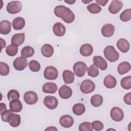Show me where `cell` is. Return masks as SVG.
Instances as JSON below:
<instances>
[{
	"label": "cell",
	"mask_w": 131,
	"mask_h": 131,
	"mask_svg": "<svg viewBox=\"0 0 131 131\" xmlns=\"http://www.w3.org/2000/svg\"><path fill=\"white\" fill-rule=\"evenodd\" d=\"M104 55L105 58L111 62L116 61L119 58V53L112 46H107L103 51Z\"/></svg>",
	"instance_id": "2"
},
{
	"label": "cell",
	"mask_w": 131,
	"mask_h": 131,
	"mask_svg": "<svg viewBox=\"0 0 131 131\" xmlns=\"http://www.w3.org/2000/svg\"><path fill=\"white\" fill-rule=\"evenodd\" d=\"M19 92L15 90H10L7 94V98L10 101L15 99H19Z\"/></svg>",
	"instance_id": "39"
},
{
	"label": "cell",
	"mask_w": 131,
	"mask_h": 131,
	"mask_svg": "<svg viewBox=\"0 0 131 131\" xmlns=\"http://www.w3.org/2000/svg\"><path fill=\"white\" fill-rule=\"evenodd\" d=\"M93 130L92 123L89 122H84L79 126V131H92Z\"/></svg>",
	"instance_id": "40"
},
{
	"label": "cell",
	"mask_w": 131,
	"mask_h": 131,
	"mask_svg": "<svg viewBox=\"0 0 131 131\" xmlns=\"http://www.w3.org/2000/svg\"><path fill=\"white\" fill-rule=\"evenodd\" d=\"M62 77L64 82L66 84H71L73 83L75 79L74 73L68 70H64L63 72Z\"/></svg>",
	"instance_id": "28"
},
{
	"label": "cell",
	"mask_w": 131,
	"mask_h": 131,
	"mask_svg": "<svg viewBox=\"0 0 131 131\" xmlns=\"http://www.w3.org/2000/svg\"><path fill=\"white\" fill-rule=\"evenodd\" d=\"M54 13L57 17L61 18L66 23H71L75 19L74 13L64 5L56 6L54 10Z\"/></svg>",
	"instance_id": "1"
},
{
	"label": "cell",
	"mask_w": 131,
	"mask_h": 131,
	"mask_svg": "<svg viewBox=\"0 0 131 131\" xmlns=\"http://www.w3.org/2000/svg\"><path fill=\"white\" fill-rule=\"evenodd\" d=\"M123 4L121 1L113 0L108 7V11L111 13L115 14L121 10Z\"/></svg>",
	"instance_id": "13"
},
{
	"label": "cell",
	"mask_w": 131,
	"mask_h": 131,
	"mask_svg": "<svg viewBox=\"0 0 131 131\" xmlns=\"http://www.w3.org/2000/svg\"><path fill=\"white\" fill-rule=\"evenodd\" d=\"M20 116L18 114L12 113L9 117L8 122L12 127H16L20 125Z\"/></svg>",
	"instance_id": "25"
},
{
	"label": "cell",
	"mask_w": 131,
	"mask_h": 131,
	"mask_svg": "<svg viewBox=\"0 0 131 131\" xmlns=\"http://www.w3.org/2000/svg\"><path fill=\"white\" fill-rule=\"evenodd\" d=\"M25 39V35L24 33H16L14 34L11 39V43L12 45L19 46L21 45Z\"/></svg>",
	"instance_id": "17"
},
{
	"label": "cell",
	"mask_w": 131,
	"mask_h": 131,
	"mask_svg": "<svg viewBox=\"0 0 131 131\" xmlns=\"http://www.w3.org/2000/svg\"><path fill=\"white\" fill-rule=\"evenodd\" d=\"M66 27L61 23H56L53 27V32L54 34L57 36H63L66 33Z\"/></svg>",
	"instance_id": "16"
},
{
	"label": "cell",
	"mask_w": 131,
	"mask_h": 131,
	"mask_svg": "<svg viewBox=\"0 0 131 131\" xmlns=\"http://www.w3.org/2000/svg\"><path fill=\"white\" fill-rule=\"evenodd\" d=\"M29 68L31 71L33 72H37L40 69V64L36 60H32L29 63Z\"/></svg>",
	"instance_id": "37"
},
{
	"label": "cell",
	"mask_w": 131,
	"mask_h": 131,
	"mask_svg": "<svg viewBox=\"0 0 131 131\" xmlns=\"http://www.w3.org/2000/svg\"><path fill=\"white\" fill-rule=\"evenodd\" d=\"M95 2L97 3V4H100L102 6H105L106 3L108 2V1H102V0H95Z\"/></svg>",
	"instance_id": "44"
},
{
	"label": "cell",
	"mask_w": 131,
	"mask_h": 131,
	"mask_svg": "<svg viewBox=\"0 0 131 131\" xmlns=\"http://www.w3.org/2000/svg\"><path fill=\"white\" fill-rule=\"evenodd\" d=\"M123 100L126 104L128 105L131 104V93L130 92L124 95L123 97Z\"/></svg>",
	"instance_id": "43"
},
{
	"label": "cell",
	"mask_w": 131,
	"mask_h": 131,
	"mask_svg": "<svg viewBox=\"0 0 131 131\" xmlns=\"http://www.w3.org/2000/svg\"><path fill=\"white\" fill-rule=\"evenodd\" d=\"M88 10L92 14H97L101 10V7L97 3H92L87 6Z\"/></svg>",
	"instance_id": "33"
},
{
	"label": "cell",
	"mask_w": 131,
	"mask_h": 131,
	"mask_svg": "<svg viewBox=\"0 0 131 131\" xmlns=\"http://www.w3.org/2000/svg\"><path fill=\"white\" fill-rule=\"evenodd\" d=\"M13 113V112H12L10 110H7L5 111H4L3 113H2L1 114V119L4 122H8V119L10 115Z\"/></svg>",
	"instance_id": "42"
},
{
	"label": "cell",
	"mask_w": 131,
	"mask_h": 131,
	"mask_svg": "<svg viewBox=\"0 0 131 131\" xmlns=\"http://www.w3.org/2000/svg\"><path fill=\"white\" fill-rule=\"evenodd\" d=\"M101 34L105 37H110L115 32V27L111 24H105L101 28Z\"/></svg>",
	"instance_id": "15"
},
{
	"label": "cell",
	"mask_w": 131,
	"mask_h": 131,
	"mask_svg": "<svg viewBox=\"0 0 131 131\" xmlns=\"http://www.w3.org/2000/svg\"><path fill=\"white\" fill-rule=\"evenodd\" d=\"M1 40V49H2L3 48H5L6 47V41L5 40H4L3 38H1L0 39Z\"/></svg>",
	"instance_id": "46"
},
{
	"label": "cell",
	"mask_w": 131,
	"mask_h": 131,
	"mask_svg": "<svg viewBox=\"0 0 131 131\" xmlns=\"http://www.w3.org/2000/svg\"><path fill=\"white\" fill-rule=\"evenodd\" d=\"M21 57L27 58L32 57L34 54V49L29 46H25L21 50Z\"/></svg>",
	"instance_id": "29"
},
{
	"label": "cell",
	"mask_w": 131,
	"mask_h": 131,
	"mask_svg": "<svg viewBox=\"0 0 131 131\" xmlns=\"http://www.w3.org/2000/svg\"><path fill=\"white\" fill-rule=\"evenodd\" d=\"M41 53L45 57H50L54 53L53 47L50 44H45L41 48Z\"/></svg>",
	"instance_id": "23"
},
{
	"label": "cell",
	"mask_w": 131,
	"mask_h": 131,
	"mask_svg": "<svg viewBox=\"0 0 131 131\" xmlns=\"http://www.w3.org/2000/svg\"><path fill=\"white\" fill-rule=\"evenodd\" d=\"M58 75L57 69L53 66L47 67L43 71L44 77L50 80H55Z\"/></svg>",
	"instance_id": "6"
},
{
	"label": "cell",
	"mask_w": 131,
	"mask_h": 131,
	"mask_svg": "<svg viewBox=\"0 0 131 131\" xmlns=\"http://www.w3.org/2000/svg\"><path fill=\"white\" fill-rule=\"evenodd\" d=\"M58 94L60 97L62 99H68L70 98L72 95V90L70 87L64 84L59 89Z\"/></svg>",
	"instance_id": "14"
},
{
	"label": "cell",
	"mask_w": 131,
	"mask_h": 131,
	"mask_svg": "<svg viewBox=\"0 0 131 131\" xmlns=\"http://www.w3.org/2000/svg\"><path fill=\"white\" fill-rule=\"evenodd\" d=\"M43 93L48 94H54L58 90L57 85L54 82H48L45 83L42 88Z\"/></svg>",
	"instance_id": "18"
},
{
	"label": "cell",
	"mask_w": 131,
	"mask_h": 131,
	"mask_svg": "<svg viewBox=\"0 0 131 131\" xmlns=\"http://www.w3.org/2000/svg\"><path fill=\"white\" fill-rule=\"evenodd\" d=\"M0 105H1V114L4 111L7 110V106L5 103H2V102L1 103Z\"/></svg>",
	"instance_id": "45"
},
{
	"label": "cell",
	"mask_w": 131,
	"mask_h": 131,
	"mask_svg": "<svg viewBox=\"0 0 131 131\" xmlns=\"http://www.w3.org/2000/svg\"><path fill=\"white\" fill-rule=\"evenodd\" d=\"M120 84L122 88L125 90L131 89V76H127L121 79Z\"/></svg>",
	"instance_id": "32"
},
{
	"label": "cell",
	"mask_w": 131,
	"mask_h": 131,
	"mask_svg": "<svg viewBox=\"0 0 131 131\" xmlns=\"http://www.w3.org/2000/svg\"><path fill=\"white\" fill-rule=\"evenodd\" d=\"M93 48L91 45L89 43H85L82 45L79 50L80 54L83 56H89L93 53Z\"/></svg>",
	"instance_id": "22"
},
{
	"label": "cell",
	"mask_w": 131,
	"mask_h": 131,
	"mask_svg": "<svg viewBox=\"0 0 131 131\" xmlns=\"http://www.w3.org/2000/svg\"><path fill=\"white\" fill-rule=\"evenodd\" d=\"M10 110L15 113L20 112L23 109V105L19 99H15L10 101L9 103Z\"/></svg>",
	"instance_id": "24"
},
{
	"label": "cell",
	"mask_w": 131,
	"mask_h": 131,
	"mask_svg": "<svg viewBox=\"0 0 131 131\" xmlns=\"http://www.w3.org/2000/svg\"><path fill=\"white\" fill-rule=\"evenodd\" d=\"M93 129L97 131H100L103 129L104 127L103 124L100 121L96 120L92 122V123Z\"/></svg>",
	"instance_id": "41"
},
{
	"label": "cell",
	"mask_w": 131,
	"mask_h": 131,
	"mask_svg": "<svg viewBox=\"0 0 131 131\" xmlns=\"http://www.w3.org/2000/svg\"><path fill=\"white\" fill-rule=\"evenodd\" d=\"M64 2L65 3H68L70 5H72L73 4H74L75 2V1H64Z\"/></svg>",
	"instance_id": "48"
},
{
	"label": "cell",
	"mask_w": 131,
	"mask_h": 131,
	"mask_svg": "<svg viewBox=\"0 0 131 131\" xmlns=\"http://www.w3.org/2000/svg\"><path fill=\"white\" fill-rule=\"evenodd\" d=\"M111 118L115 121H121L124 118V113L123 111L118 107H114L110 112Z\"/></svg>",
	"instance_id": "9"
},
{
	"label": "cell",
	"mask_w": 131,
	"mask_h": 131,
	"mask_svg": "<svg viewBox=\"0 0 131 131\" xmlns=\"http://www.w3.org/2000/svg\"><path fill=\"white\" fill-rule=\"evenodd\" d=\"M120 19L124 22H126L131 19V9H127L123 11L120 15Z\"/></svg>",
	"instance_id": "36"
},
{
	"label": "cell",
	"mask_w": 131,
	"mask_h": 131,
	"mask_svg": "<svg viewBox=\"0 0 131 131\" xmlns=\"http://www.w3.org/2000/svg\"><path fill=\"white\" fill-rule=\"evenodd\" d=\"M103 84L108 89L114 88L117 85V80L111 75H107L104 79Z\"/></svg>",
	"instance_id": "20"
},
{
	"label": "cell",
	"mask_w": 131,
	"mask_h": 131,
	"mask_svg": "<svg viewBox=\"0 0 131 131\" xmlns=\"http://www.w3.org/2000/svg\"><path fill=\"white\" fill-rule=\"evenodd\" d=\"M74 119L69 115L62 116L59 119V123L60 125L64 128H69L74 124Z\"/></svg>",
	"instance_id": "12"
},
{
	"label": "cell",
	"mask_w": 131,
	"mask_h": 131,
	"mask_svg": "<svg viewBox=\"0 0 131 131\" xmlns=\"http://www.w3.org/2000/svg\"><path fill=\"white\" fill-rule=\"evenodd\" d=\"M117 48L122 53H126L129 49V43L124 38H120L117 42Z\"/></svg>",
	"instance_id": "19"
},
{
	"label": "cell",
	"mask_w": 131,
	"mask_h": 131,
	"mask_svg": "<svg viewBox=\"0 0 131 131\" xmlns=\"http://www.w3.org/2000/svg\"><path fill=\"white\" fill-rule=\"evenodd\" d=\"M103 101L102 96L99 94L94 95L91 98V103L94 107H99L101 105Z\"/></svg>",
	"instance_id": "30"
},
{
	"label": "cell",
	"mask_w": 131,
	"mask_h": 131,
	"mask_svg": "<svg viewBox=\"0 0 131 131\" xmlns=\"http://www.w3.org/2000/svg\"><path fill=\"white\" fill-rule=\"evenodd\" d=\"M88 74L89 76L92 77H97L99 73L98 68L93 63L88 68Z\"/></svg>",
	"instance_id": "35"
},
{
	"label": "cell",
	"mask_w": 131,
	"mask_h": 131,
	"mask_svg": "<svg viewBox=\"0 0 131 131\" xmlns=\"http://www.w3.org/2000/svg\"><path fill=\"white\" fill-rule=\"evenodd\" d=\"M13 65L15 70L23 71L28 66V61L23 57H18L14 60Z\"/></svg>",
	"instance_id": "10"
},
{
	"label": "cell",
	"mask_w": 131,
	"mask_h": 131,
	"mask_svg": "<svg viewBox=\"0 0 131 131\" xmlns=\"http://www.w3.org/2000/svg\"><path fill=\"white\" fill-rule=\"evenodd\" d=\"M10 72L9 66L5 62H0V74L2 76H7Z\"/></svg>",
	"instance_id": "38"
},
{
	"label": "cell",
	"mask_w": 131,
	"mask_h": 131,
	"mask_svg": "<svg viewBox=\"0 0 131 131\" xmlns=\"http://www.w3.org/2000/svg\"><path fill=\"white\" fill-rule=\"evenodd\" d=\"M22 4L19 1H12L8 3L6 10L10 14H16L20 12L22 9Z\"/></svg>",
	"instance_id": "5"
},
{
	"label": "cell",
	"mask_w": 131,
	"mask_h": 131,
	"mask_svg": "<svg viewBox=\"0 0 131 131\" xmlns=\"http://www.w3.org/2000/svg\"><path fill=\"white\" fill-rule=\"evenodd\" d=\"M130 64L128 62L123 61L121 62L117 67V71L120 75H123L128 72L130 70Z\"/></svg>",
	"instance_id": "26"
},
{
	"label": "cell",
	"mask_w": 131,
	"mask_h": 131,
	"mask_svg": "<svg viewBox=\"0 0 131 131\" xmlns=\"http://www.w3.org/2000/svg\"><path fill=\"white\" fill-rule=\"evenodd\" d=\"M85 111L84 105L82 103H76L74 104L72 107V111L73 113L77 116L82 115Z\"/></svg>",
	"instance_id": "31"
},
{
	"label": "cell",
	"mask_w": 131,
	"mask_h": 131,
	"mask_svg": "<svg viewBox=\"0 0 131 131\" xmlns=\"http://www.w3.org/2000/svg\"><path fill=\"white\" fill-rule=\"evenodd\" d=\"M23 98L25 102L29 105L35 104L38 100L37 94L33 91L26 92L24 95Z\"/></svg>",
	"instance_id": "7"
},
{
	"label": "cell",
	"mask_w": 131,
	"mask_h": 131,
	"mask_svg": "<svg viewBox=\"0 0 131 131\" xmlns=\"http://www.w3.org/2000/svg\"><path fill=\"white\" fill-rule=\"evenodd\" d=\"M45 130H57V128H55V127H54V126H50V127H49L47 128Z\"/></svg>",
	"instance_id": "47"
},
{
	"label": "cell",
	"mask_w": 131,
	"mask_h": 131,
	"mask_svg": "<svg viewBox=\"0 0 131 131\" xmlns=\"http://www.w3.org/2000/svg\"><path fill=\"white\" fill-rule=\"evenodd\" d=\"M80 89L83 93L89 94L95 90V84L90 79H86L81 83Z\"/></svg>",
	"instance_id": "4"
},
{
	"label": "cell",
	"mask_w": 131,
	"mask_h": 131,
	"mask_svg": "<svg viewBox=\"0 0 131 131\" xmlns=\"http://www.w3.org/2000/svg\"><path fill=\"white\" fill-rule=\"evenodd\" d=\"M25 26V20L21 17H17L15 18L12 21V26L14 30H18L24 28Z\"/></svg>",
	"instance_id": "27"
},
{
	"label": "cell",
	"mask_w": 131,
	"mask_h": 131,
	"mask_svg": "<svg viewBox=\"0 0 131 131\" xmlns=\"http://www.w3.org/2000/svg\"><path fill=\"white\" fill-rule=\"evenodd\" d=\"M93 61L94 64L102 71L105 70L107 68V63L104 58L100 56H95L93 57Z\"/></svg>",
	"instance_id": "11"
},
{
	"label": "cell",
	"mask_w": 131,
	"mask_h": 131,
	"mask_svg": "<svg viewBox=\"0 0 131 131\" xmlns=\"http://www.w3.org/2000/svg\"><path fill=\"white\" fill-rule=\"evenodd\" d=\"M11 30V23L7 20H4L0 23V33L3 35L9 34Z\"/></svg>",
	"instance_id": "21"
},
{
	"label": "cell",
	"mask_w": 131,
	"mask_h": 131,
	"mask_svg": "<svg viewBox=\"0 0 131 131\" xmlns=\"http://www.w3.org/2000/svg\"><path fill=\"white\" fill-rule=\"evenodd\" d=\"M6 52L9 56H14L18 52V47L13 45H9L6 49Z\"/></svg>",
	"instance_id": "34"
},
{
	"label": "cell",
	"mask_w": 131,
	"mask_h": 131,
	"mask_svg": "<svg viewBox=\"0 0 131 131\" xmlns=\"http://www.w3.org/2000/svg\"><path fill=\"white\" fill-rule=\"evenodd\" d=\"M73 70L76 76L79 77L83 76L88 70V66L85 63L82 61H78L74 63Z\"/></svg>",
	"instance_id": "3"
},
{
	"label": "cell",
	"mask_w": 131,
	"mask_h": 131,
	"mask_svg": "<svg viewBox=\"0 0 131 131\" xmlns=\"http://www.w3.org/2000/svg\"><path fill=\"white\" fill-rule=\"evenodd\" d=\"M43 104L47 108L53 110L57 107L58 105V100L57 98L53 96H47L44 98Z\"/></svg>",
	"instance_id": "8"
}]
</instances>
